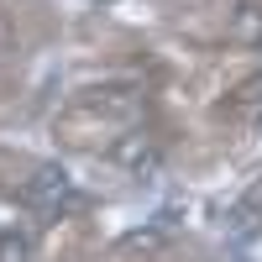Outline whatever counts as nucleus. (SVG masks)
Wrapping results in <instances>:
<instances>
[{
	"mask_svg": "<svg viewBox=\"0 0 262 262\" xmlns=\"http://www.w3.org/2000/svg\"><path fill=\"white\" fill-rule=\"evenodd\" d=\"M226 111H231V116H242L247 126H262V79H247L242 90L226 100Z\"/></svg>",
	"mask_w": 262,
	"mask_h": 262,
	"instance_id": "f257e3e1",
	"label": "nucleus"
},
{
	"mask_svg": "<svg viewBox=\"0 0 262 262\" xmlns=\"http://www.w3.org/2000/svg\"><path fill=\"white\" fill-rule=\"evenodd\" d=\"M0 262H27V242L21 236H0Z\"/></svg>",
	"mask_w": 262,
	"mask_h": 262,
	"instance_id": "f03ea898",
	"label": "nucleus"
}]
</instances>
